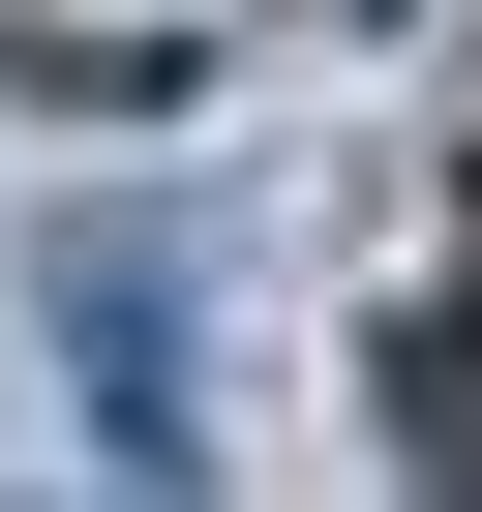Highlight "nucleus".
<instances>
[{
	"instance_id": "1",
	"label": "nucleus",
	"mask_w": 482,
	"mask_h": 512,
	"mask_svg": "<svg viewBox=\"0 0 482 512\" xmlns=\"http://www.w3.org/2000/svg\"><path fill=\"white\" fill-rule=\"evenodd\" d=\"M61 362H91V422H121V452H181V392H151V362H181V272H151L121 211L61 241Z\"/></svg>"
}]
</instances>
